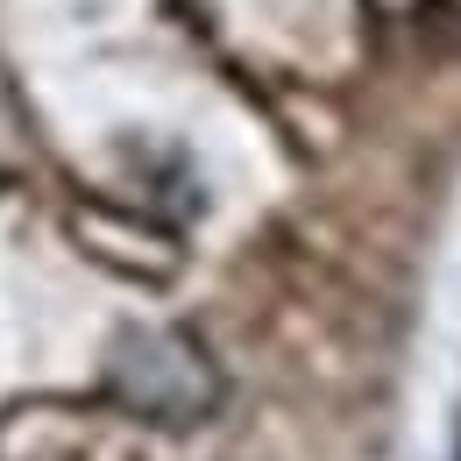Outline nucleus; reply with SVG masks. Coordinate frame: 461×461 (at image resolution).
I'll return each instance as SVG.
<instances>
[{
	"mask_svg": "<svg viewBox=\"0 0 461 461\" xmlns=\"http://www.w3.org/2000/svg\"><path fill=\"white\" fill-rule=\"evenodd\" d=\"M107 384L128 411L142 419H164V426H192L221 404V376L185 334H121L114 362H107Z\"/></svg>",
	"mask_w": 461,
	"mask_h": 461,
	"instance_id": "1",
	"label": "nucleus"
}]
</instances>
